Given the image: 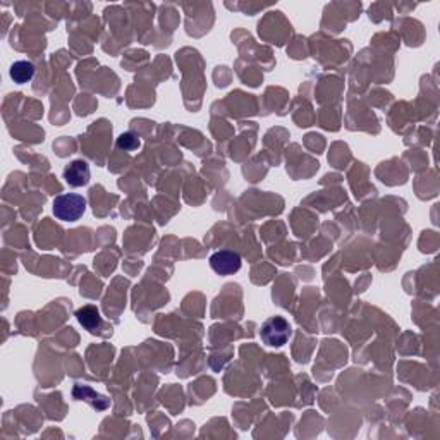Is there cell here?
<instances>
[{"label":"cell","instance_id":"6da1fadb","mask_svg":"<svg viewBox=\"0 0 440 440\" xmlns=\"http://www.w3.org/2000/svg\"><path fill=\"white\" fill-rule=\"evenodd\" d=\"M54 216L62 222H76L81 219L86 212V200L76 193H65V195L55 196L54 200Z\"/></svg>","mask_w":440,"mask_h":440},{"label":"cell","instance_id":"7a4b0ae2","mask_svg":"<svg viewBox=\"0 0 440 440\" xmlns=\"http://www.w3.org/2000/svg\"><path fill=\"white\" fill-rule=\"evenodd\" d=\"M291 334H293V328L284 317H270L269 320L263 322L262 331H260V337L270 348H280V346L287 344Z\"/></svg>","mask_w":440,"mask_h":440},{"label":"cell","instance_id":"3957f363","mask_svg":"<svg viewBox=\"0 0 440 440\" xmlns=\"http://www.w3.org/2000/svg\"><path fill=\"white\" fill-rule=\"evenodd\" d=\"M210 266L219 275H234L241 270V256L231 249H220L210 256Z\"/></svg>","mask_w":440,"mask_h":440},{"label":"cell","instance_id":"277c9868","mask_svg":"<svg viewBox=\"0 0 440 440\" xmlns=\"http://www.w3.org/2000/svg\"><path fill=\"white\" fill-rule=\"evenodd\" d=\"M64 181L71 188H81L90 182V167L88 162L85 160H72L67 167L64 169Z\"/></svg>","mask_w":440,"mask_h":440},{"label":"cell","instance_id":"5b68a950","mask_svg":"<svg viewBox=\"0 0 440 440\" xmlns=\"http://www.w3.org/2000/svg\"><path fill=\"white\" fill-rule=\"evenodd\" d=\"M76 318H78L79 324H81L83 327L90 332H96L98 328H102L103 325V320L102 317H100L98 308L92 306V304H86V306L79 308V310L76 311Z\"/></svg>","mask_w":440,"mask_h":440},{"label":"cell","instance_id":"8992f818","mask_svg":"<svg viewBox=\"0 0 440 440\" xmlns=\"http://www.w3.org/2000/svg\"><path fill=\"white\" fill-rule=\"evenodd\" d=\"M10 78H12L14 83L17 85H24V83L31 81L34 76V65L28 61H17L10 65L9 71Z\"/></svg>","mask_w":440,"mask_h":440},{"label":"cell","instance_id":"52a82bcc","mask_svg":"<svg viewBox=\"0 0 440 440\" xmlns=\"http://www.w3.org/2000/svg\"><path fill=\"white\" fill-rule=\"evenodd\" d=\"M140 145H141L140 140H138L133 133H124L117 138V147H119L121 150L134 151L140 148Z\"/></svg>","mask_w":440,"mask_h":440}]
</instances>
